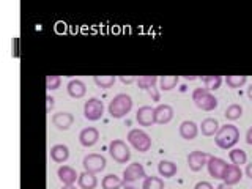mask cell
<instances>
[{
  "label": "cell",
  "instance_id": "6da1fadb",
  "mask_svg": "<svg viewBox=\"0 0 252 189\" xmlns=\"http://www.w3.org/2000/svg\"><path fill=\"white\" fill-rule=\"evenodd\" d=\"M240 140V129L233 123H225L219 128L215 136V142L219 148L230 150L233 148Z\"/></svg>",
  "mask_w": 252,
  "mask_h": 189
},
{
  "label": "cell",
  "instance_id": "7a4b0ae2",
  "mask_svg": "<svg viewBox=\"0 0 252 189\" xmlns=\"http://www.w3.org/2000/svg\"><path fill=\"white\" fill-rule=\"evenodd\" d=\"M147 177L145 167L140 162H131L123 170V186L125 189H142V185H137L140 180Z\"/></svg>",
  "mask_w": 252,
  "mask_h": 189
},
{
  "label": "cell",
  "instance_id": "3957f363",
  "mask_svg": "<svg viewBox=\"0 0 252 189\" xmlns=\"http://www.w3.org/2000/svg\"><path fill=\"white\" fill-rule=\"evenodd\" d=\"M132 109V98L128 93H117L115 96L110 99L109 102V114L114 118H122L126 114H129V110Z\"/></svg>",
  "mask_w": 252,
  "mask_h": 189
},
{
  "label": "cell",
  "instance_id": "277c9868",
  "mask_svg": "<svg viewBox=\"0 0 252 189\" xmlns=\"http://www.w3.org/2000/svg\"><path fill=\"white\" fill-rule=\"evenodd\" d=\"M192 101L195 102V106L202 110H215L218 107V98L213 94L210 90H207L205 87H197L192 92Z\"/></svg>",
  "mask_w": 252,
  "mask_h": 189
},
{
  "label": "cell",
  "instance_id": "5b68a950",
  "mask_svg": "<svg viewBox=\"0 0 252 189\" xmlns=\"http://www.w3.org/2000/svg\"><path fill=\"white\" fill-rule=\"evenodd\" d=\"M126 139H128L129 145H132L140 153H145V152H148L150 148H152V137H150V134L147 131L140 129V128L129 129Z\"/></svg>",
  "mask_w": 252,
  "mask_h": 189
},
{
  "label": "cell",
  "instance_id": "8992f818",
  "mask_svg": "<svg viewBox=\"0 0 252 189\" xmlns=\"http://www.w3.org/2000/svg\"><path fill=\"white\" fill-rule=\"evenodd\" d=\"M109 153H110V156L114 158V161L120 162V164L128 162L129 158H131L129 145L122 139H114L112 142H110V144H109Z\"/></svg>",
  "mask_w": 252,
  "mask_h": 189
},
{
  "label": "cell",
  "instance_id": "52a82bcc",
  "mask_svg": "<svg viewBox=\"0 0 252 189\" xmlns=\"http://www.w3.org/2000/svg\"><path fill=\"white\" fill-rule=\"evenodd\" d=\"M102 114H104V102H102L99 98L96 96H92L85 101L84 104V115L87 120L90 122H96L99 120V118L102 117Z\"/></svg>",
  "mask_w": 252,
  "mask_h": 189
},
{
  "label": "cell",
  "instance_id": "ba28073f",
  "mask_svg": "<svg viewBox=\"0 0 252 189\" xmlns=\"http://www.w3.org/2000/svg\"><path fill=\"white\" fill-rule=\"evenodd\" d=\"M82 165H84V170L92 172V173H98L101 170H104L106 158L98 153H90L82 159Z\"/></svg>",
  "mask_w": 252,
  "mask_h": 189
},
{
  "label": "cell",
  "instance_id": "9c48e42d",
  "mask_svg": "<svg viewBox=\"0 0 252 189\" xmlns=\"http://www.w3.org/2000/svg\"><path fill=\"white\" fill-rule=\"evenodd\" d=\"M227 165H228L227 161L222 159V158H219V156H210L208 162H207L208 173H210L211 177H215L216 180H222Z\"/></svg>",
  "mask_w": 252,
  "mask_h": 189
},
{
  "label": "cell",
  "instance_id": "30bf717a",
  "mask_svg": "<svg viewBox=\"0 0 252 189\" xmlns=\"http://www.w3.org/2000/svg\"><path fill=\"white\" fill-rule=\"evenodd\" d=\"M208 155L202 152V150H194V152H191L188 155V165L189 169L194 170V172H199L203 169V165H207L208 162Z\"/></svg>",
  "mask_w": 252,
  "mask_h": 189
},
{
  "label": "cell",
  "instance_id": "8fae6325",
  "mask_svg": "<svg viewBox=\"0 0 252 189\" xmlns=\"http://www.w3.org/2000/svg\"><path fill=\"white\" fill-rule=\"evenodd\" d=\"M243 178V170L240 165H235V164H228L227 169L224 172V177H222V181L227 185V186H233L236 183H240Z\"/></svg>",
  "mask_w": 252,
  "mask_h": 189
},
{
  "label": "cell",
  "instance_id": "7c38bea8",
  "mask_svg": "<svg viewBox=\"0 0 252 189\" xmlns=\"http://www.w3.org/2000/svg\"><path fill=\"white\" fill-rule=\"evenodd\" d=\"M173 118V107L170 104H158L155 107V122L158 125H165Z\"/></svg>",
  "mask_w": 252,
  "mask_h": 189
},
{
  "label": "cell",
  "instance_id": "4fadbf2b",
  "mask_svg": "<svg viewBox=\"0 0 252 189\" xmlns=\"http://www.w3.org/2000/svg\"><path fill=\"white\" fill-rule=\"evenodd\" d=\"M136 120L140 126H152L155 122V107L152 106H140L137 109Z\"/></svg>",
  "mask_w": 252,
  "mask_h": 189
},
{
  "label": "cell",
  "instance_id": "5bb4252c",
  "mask_svg": "<svg viewBox=\"0 0 252 189\" xmlns=\"http://www.w3.org/2000/svg\"><path fill=\"white\" fill-rule=\"evenodd\" d=\"M99 139V131L93 126H89V128H84L81 132H79V142L84 147H93Z\"/></svg>",
  "mask_w": 252,
  "mask_h": 189
},
{
  "label": "cell",
  "instance_id": "9a60e30c",
  "mask_svg": "<svg viewBox=\"0 0 252 189\" xmlns=\"http://www.w3.org/2000/svg\"><path fill=\"white\" fill-rule=\"evenodd\" d=\"M199 134V125L192 120H185L180 123V136L186 140H192Z\"/></svg>",
  "mask_w": 252,
  "mask_h": 189
},
{
  "label": "cell",
  "instance_id": "2e32d148",
  "mask_svg": "<svg viewBox=\"0 0 252 189\" xmlns=\"http://www.w3.org/2000/svg\"><path fill=\"white\" fill-rule=\"evenodd\" d=\"M57 175L63 185H74L76 180L79 178V173L71 167V165H60L57 170Z\"/></svg>",
  "mask_w": 252,
  "mask_h": 189
},
{
  "label": "cell",
  "instance_id": "e0dca14e",
  "mask_svg": "<svg viewBox=\"0 0 252 189\" xmlns=\"http://www.w3.org/2000/svg\"><path fill=\"white\" fill-rule=\"evenodd\" d=\"M52 123H54V126H57L59 129L66 131L69 126L74 123V117H73V114L63 112L62 110V112H57L52 115Z\"/></svg>",
  "mask_w": 252,
  "mask_h": 189
},
{
  "label": "cell",
  "instance_id": "ac0fdd59",
  "mask_svg": "<svg viewBox=\"0 0 252 189\" xmlns=\"http://www.w3.org/2000/svg\"><path fill=\"white\" fill-rule=\"evenodd\" d=\"M66 90L68 94L73 98H82L87 93V85L82 79H71V81L66 84Z\"/></svg>",
  "mask_w": 252,
  "mask_h": 189
},
{
  "label": "cell",
  "instance_id": "d6986e66",
  "mask_svg": "<svg viewBox=\"0 0 252 189\" xmlns=\"http://www.w3.org/2000/svg\"><path fill=\"white\" fill-rule=\"evenodd\" d=\"M219 128H220L219 122L216 120V118H213V117L203 118L200 126H199V129L202 131L203 136H216V132L219 131Z\"/></svg>",
  "mask_w": 252,
  "mask_h": 189
},
{
  "label": "cell",
  "instance_id": "ffe728a7",
  "mask_svg": "<svg viewBox=\"0 0 252 189\" xmlns=\"http://www.w3.org/2000/svg\"><path fill=\"white\" fill-rule=\"evenodd\" d=\"M77 185L81 189H94L98 186V178H96L94 173L84 170L82 173H79Z\"/></svg>",
  "mask_w": 252,
  "mask_h": 189
},
{
  "label": "cell",
  "instance_id": "44dd1931",
  "mask_svg": "<svg viewBox=\"0 0 252 189\" xmlns=\"http://www.w3.org/2000/svg\"><path fill=\"white\" fill-rule=\"evenodd\" d=\"M51 158L55 162H65L69 158V148L65 144H55L51 147Z\"/></svg>",
  "mask_w": 252,
  "mask_h": 189
},
{
  "label": "cell",
  "instance_id": "7402d4cb",
  "mask_svg": "<svg viewBox=\"0 0 252 189\" xmlns=\"http://www.w3.org/2000/svg\"><path fill=\"white\" fill-rule=\"evenodd\" d=\"M158 172H159V175L164 177V178H170L173 175H177L178 172V167L177 164L173 161H169V159H162L158 164Z\"/></svg>",
  "mask_w": 252,
  "mask_h": 189
},
{
  "label": "cell",
  "instance_id": "603a6c76",
  "mask_svg": "<svg viewBox=\"0 0 252 189\" xmlns=\"http://www.w3.org/2000/svg\"><path fill=\"white\" fill-rule=\"evenodd\" d=\"M228 159L232 161V164H235V165H241L243 164H246L248 162V155H246V152H244L243 148H230V152H228Z\"/></svg>",
  "mask_w": 252,
  "mask_h": 189
},
{
  "label": "cell",
  "instance_id": "cb8c5ba5",
  "mask_svg": "<svg viewBox=\"0 0 252 189\" xmlns=\"http://www.w3.org/2000/svg\"><path fill=\"white\" fill-rule=\"evenodd\" d=\"M102 189H120L123 186V178H120L115 173H109L101 181Z\"/></svg>",
  "mask_w": 252,
  "mask_h": 189
},
{
  "label": "cell",
  "instance_id": "d4e9b609",
  "mask_svg": "<svg viewBox=\"0 0 252 189\" xmlns=\"http://www.w3.org/2000/svg\"><path fill=\"white\" fill-rule=\"evenodd\" d=\"M164 180L161 177L147 175L142 180V189H164Z\"/></svg>",
  "mask_w": 252,
  "mask_h": 189
},
{
  "label": "cell",
  "instance_id": "484cf974",
  "mask_svg": "<svg viewBox=\"0 0 252 189\" xmlns=\"http://www.w3.org/2000/svg\"><path fill=\"white\" fill-rule=\"evenodd\" d=\"M137 85L140 87L142 90H152L153 87H156L158 85V82H159V77L158 76H140V77H137Z\"/></svg>",
  "mask_w": 252,
  "mask_h": 189
},
{
  "label": "cell",
  "instance_id": "4316f807",
  "mask_svg": "<svg viewBox=\"0 0 252 189\" xmlns=\"http://www.w3.org/2000/svg\"><path fill=\"white\" fill-rule=\"evenodd\" d=\"M202 81L205 84V89L210 90V92H215V90L219 89L220 84H222V76H218V74H215V76H203Z\"/></svg>",
  "mask_w": 252,
  "mask_h": 189
},
{
  "label": "cell",
  "instance_id": "83f0119b",
  "mask_svg": "<svg viewBox=\"0 0 252 189\" xmlns=\"http://www.w3.org/2000/svg\"><path fill=\"white\" fill-rule=\"evenodd\" d=\"M224 115H225L227 120H230V122L238 120V118H241V115H243V106L238 104V102H233V104H230L225 109Z\"/></svg>",
  "mask_w": 252,
  "mask_h": 189
},
{
  "label": "cell",
  "instance_id": "f1b7e54d",
  "mask_svg": "<svg viewBox=\"0 0 252 189\" xmlns=\"http://www.w3.org/2000/svg\"><path fill=\"white\" fill-rule=\"evenodd\" d=\"M178 81H180L178 76H161L159 77V87H161V90L169 92L172 89H175Z\"/></svg>",
  "mask_w": 252,
  "mask_h": 189
},
{
  "label": "cell",
  "instance_id": "f546056e",
  "mask_svg": "<svg viewBox=\"0 0 252 189\" xmlns=\"http://www.w3.org/2000/svg\"><path fill=\"white\" fill-rule=\"evenodd\" d=\"M225 82L228 87H232V89H240L244 84L248 82V76L244 74H230L225 77Z\"/></svg>",
  "mask_w": 252,
  "mask_h": 189
},
{
  "label": "cell",
  "instance_id": "4dcf8cb0",
  "mask_svg": "<svg viewBox=\"0 0 252 189\" xmlns=\"http://www.w3.org/2000/svg\"><path fill=\"white\" fill-rule=\"evenodd\" d=\"M93 81L98 87H101V89H110V87L115 84L117 79L115 76H94Z\"/></svg>",
  "mask_w": 252,
  "mask_h": 189
},
{
  "label": "cell",
  "instance_id": "1f68e13d",
  "mask_svg": "<svg viewBox=\"0 0 252 189\" xmlns=\"http://www.w3.org/2000/svg\"><path fill=\"white\" fill-rule=\"evenodd\" d=\"M62 84V77L57 74H49L46 76V89L47 90H57Z\"/></svg>",
  "mask_w": 252,
  "mask_h": 189
},
{
  "label": "cell",
  "instance_id": "d6a6232c",
  "mask_svg": "<svg viewBox=\"0 0 252 189\" xmlns=\"http://www.w3.org/2000/svg\"><path fill=\"white\" fill-rule=\"evenodd\" d=\"M194 189H215V188H213V185L210 183V181L202 180V181H197L195 186H194Z\"/></svg>",
  "mask_w": 252,
  "mask_h": 189
},
{
  "label": "cell",
  "instance_id": "836d02e7",
  "mask_svg": "<svg viewBox=\"0 0 252 189\" xmlns=\"http://www.w3.org/2000/svg\"><path fill=\"white\" fill-rule=\"evenodd\" d=\"M120 81L123 84H132L134 81H137V79L134 77V76H120Z\"/></svg>",
  "mask_w": 252,
  "mask_h": 189
},
{
  "label": "cell",
  "instance_id": "e575fe53",
  "mask_svg": "<svg viewBox=\"0 0 252 189\" xmlns=\"http://www.w3.org/2000/svg\"><path fill=\"white\" fill-rule=\"evenodd\" d=\"M244 173H246V175L252 180V161L246 164V169H244Z\"/></svg>",
  "mask_w": 252,
  "mask_h": 189
},
{
  "label": "cell",
  "instance_id": "d590c367",
  "mask_svg": "<svg viewBox=\"0 0 252 189\" xmlns=\"http://www.w3.org/2000/svg\"><path fill=\"white\" fill-rule=\"evenodd\" d=\"M46 101H47V110H51L54 107V98L51 96V94H47L46 96Z\"/></svg>",
  "mask_w": 252,
  "mask_h": 189
},
{
  "label": "cell",
  "instance_id": "8d00e7d4",
  "mask_svg": "<svg viewBox=\"0 0 252 189\" xmlns=\"http://www.w3.org/2000/svg\"><path fill=\"white\" fill-rule=\"evenodd\" d=\"M246 142H248L249 145H252V126L246 131Z\"/></svg>",
  "mask_w": 252,
  "mask_h": 189
},
{
  "label": "cell",
  "instance_id": "74e56055",
  "mask_svg": "<svg viewBox=\"0 0 252 189\" xmlns=\"http://www.w3.org/2000/svg\"><path fill=\"white\" fill-rule=\"evenodd\" d=\"M246 94H248V98H249V99H252V84L246 89Z\"/></svg>",
  "mask_w": 252,
  "mask_h": 189
},
{
  "label": "cell",
  "instance_id": "f35d334b",
  "mask_svg": "<svg viewBox=\"0 0 252 189\" xmlns=\"http://www.w3.org/2000/svg\"><path fill=\"white\" fill-rule=\"evenodd\" d=\"M62 189H77L74 185H63V188Z\"/></svg>",
  "mask_w": 252,
  "mask_h": 189
},
{
  "label": "cell",
  "instance_id": "ab89813d",
  "mask_svg": "<svg viewBox=\"0 0 252 189\" xmlns=\"http://www.w3.org/2000/svg\"><path fill=\"white\" fill-rule=\"evenodd\" d=\"M227 188H228V186H227V185L224 183V181H222V183H220V185H219V186H218L216 189H227Z\"/></svg>",
  "mask_w": 252,
  "mask_h": 189
},
{
  "label": "cell",
  "instance_id": "60d3db41",
  "mask_svg": "<svg viewBox=\"0 0 252 189\" xmlns=\"http://www.w3.org/2000/svg\"><path fill=\"white\" fill-rule=\"evenodd\" d=\"M227 189H230V188H227Z\"/></svg>",
  "mask_w": 252,
  "mask_h": 189
}]
</instances>
